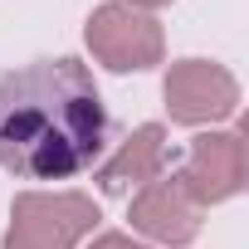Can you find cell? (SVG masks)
<instances>
[{
    "instance_id": "5",
    "label": "cell",
    "mask_w": 249,
    "mask_h": 249,
    "mask_svg": "<svg viewBox=\"0 0 249 249\" xmlns=\"http://www.w3.org/2000/svg\"><path fill=\"white\" fill-rule=\"evenodd\" d=\"M244 176H249V166H244V137L239 132H200L186 147L176 186L205 210V205H220V200L239 196Z\"/></svg>"
},
{
    "instance_id": "4",
    "label": "cell",
    "mask_w": 249,
    "mask_h": 249,
    "mask_svg": "<svg viewBox=\"0 0 249 249\" xmlns=\"http://www.w3.org/2000/svg\"><path fill=\"white\" fill-rule=\"evenodd\" d=\"M166 112L171 122H186V127H200V122H220L239 107V83L225 64L210 59H181L171 64L166 83H161Z\"/></svg>"
},
{
    "instance_id": "7",
    "label": "cell",
    "mask_w": 249,
    "mask_h": 249,
    "mask_svg": "<svg viewBox=\"0 0 249 249\" xmlns=\"http://www.w3.org/2000/svg\"><path fill=\"white\" fill-rule=\"evenodd\" d=\"M166 161H171V147H166V127L161 122H142V127L122 142L103 166H98V186L103 196H127V191H142L147 181L166 176Z\"/></svg>"
},
{
    "instance_id": "2",
    "label": "cell",
    "mask_w": 249,
    "mask_h": 249,
    "mask_svg": "<svg viewBox=\"0 0 249 249\" xmlns=\"http://www.w3.org/2000/svg\"><path fill=\"white\" fill-rule=\"evenodd\" d=\"M98 205L83 191H25L10 205L5 249H73L93 234Z\"/></svg>"
},
{
    "instance_id": "1",
    "label": "cell",
    "mask_w": 249,
    "mask_h": 249,
    "mask_svg": "<svg viewBox=\"0 0 249 249\" xmlns=\"http://www.w3.org/2000/svg\"><path fill=\"white\" fill-rule=\"evenodd\" d=\"M107 147V107L78 59H39L0 78V166L20 181H73Z\"/></svg>"
},
{
    "instance_id": "6",
    "label": "cell",
    "mask_w": 249,
    "mask_h": 249,
    "mask_svg": "<svg viewBox=\"0 0 249 249\" xmlns=\"http://www.w3.org/2000/svg\"><path fill=\"white\" fill-rule=\"evenodd\" d=\"M132 230L157 244H191L200 234V205L176 186V176H157L132 196Z\"/></svg>"
},
{
    "instance_id": "8",
    "label": "cell",
    "mask_w": 249,
    "mask_h": 249,
    "mask_svg": "<svg viewBox=\"0 0 249 249\" xmlns=\"http://www.w3.org/2000/svg\"><path fill=\"white\" fill-rule=\"evenodd\" d=\"M88 249H147V244H137V239H127V234H98Z\"/></svg>"
},
{
    "instance_id": "3",
    "label": "cell",
    "mask_w": 249,
    "mask_h": 249,
    "mask_svg": "<svg viewBox=\"0 0 249 249\" xmlns=\"http://www.w3.org/2000/svg\"><path fill=\"white\" fill-rule=\"evenodd\" d=\"M88 49L98 64H107L112 73H142L152 64H161L166 54V39H161V25L127 5V0H107V5H98L88 15V30H83Z\"/></svg>"
},
{
    "instance_id": "9",
    "label": "cell",
    "mask_w": 249,
    "mask_h": 249,
    "mask_svg": "<svg viewBox=\"0 0 249 249\" xmlns=\"http://www.w3.org/2000/svg\"><path fill=\"white\" fill-rule=\"evenodd\" d=\"M127 5H137V10H147V15H152V10H161V5H171V0H127Z\"/></svg>"
}]
</instances>
